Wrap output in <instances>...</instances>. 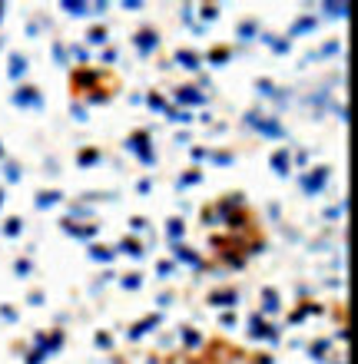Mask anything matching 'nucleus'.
<instances>
[{"mask_svg": "<svg viewBox=\"0 0 358 364\" xmlns=\"http://www.w3.org/2000/svg\"><path fill=\"white\" fill-rule=\"evenodd\" d=\"M179 232H183V225H179V222H169V235H173V239H179Z\"/></svg>", "mask_w": 358, "mask_h": 364, "instance_id": "19", "label": "nucleus"}, {"mask_svg": "<svg viewBox=\"0 0 358 364\" xmlns=\"http://www.w3.org/2000/svg\"><path fill=\"white\" fill-rule=\"evenodd\" d=\"M120 249H123V252H133V255H139V245H136V242H123Z\"/></svg>", "mask_w": 358, "mask_h": 364, "instance_id": "16", "label": "nucleus"}, {"mask_svg": "<svg viewBox=\"0 0 358 364\" xmlns=\"http://www.w3.org/2000/svg\"><path fill=\"white\" fill-rule=\"evenodd\" d=\"M10 63H14V67H10V77H20V70H27V63H23L20 57H14Z\"/></svg>", "mask_w": 358, "mask_h": 364, "instance_id": "15", "label": "nucleus"}, {"mask_svg": "<svg viewBox=\"0 0 358 364\" xmlns=\"http://www.w3.org/2000/svg\"><path fill=\"white\" fill-rule=\"evenodd\" d=\"M80 163H83V166H90V163H97V153H83V156H80Z\"/></svg>", "mask_w": 358, "mask_h": 364, "instance_id": "20", "label": "nucleus"}, {"mask_svg": "<svg viewBox=\"0 0 358 364\" xmlns=\"http://www.w3.org/2000/svg\"><path fill=\"white\" fill-rule=\"evenodd\" d=\"M213 305H236V291H219V295L209 298Z\"/></svg>", "mask_w": 358, "mask_h": 364, "instance_id": "11", "label": "nucleus"}, {"mask_svg": "<svg viewBox=\"0 0 358 364\" xmlns=\"http://www.w3.org/2000/svg\"><path fill=\"white\" fill-rule=\"evenodd\" d=\"M20 232V219H10V225H7V235H17Z\"/></svg>", "mask_w": 358, "mask_h": 364, "instance_id": "17", "label": "nucleus"}, {"mask_svg": "<svg viewBox=\"0 0 358 364\" xmlns=\"http://www.w3.org/2000/svg\"><path fill=\"white\" fill-rule=\"evenodd\" d=\"M325 179H329V169H319V173L305 176V192H319L325 186Z\"/></svg>", "mask_w": 358, "mask_h": 364, "instance_id": "4", "label": "nucleus"}, {"mask_svg": "<svg viewBox=\"0 0 358 364\" xmlns=\"http://www.w3.org/2000/svg\"><path fill=\"white\" fill-rule=\"evenodd\" d=\"M176 100H179V103H206V96L196 93V87H183L176 93Z\"/></svg>", "mask_w": 358, "mask_h": 364, "instance_id": "6", "label": "nucleus"}, {"mask_svg": "<svg viewBox=\"0 0 358 364\" xmlns=\"http://www.w3.org/2000/svg\"><path fill=\"white\" fill-rule=\"evenodd\" d=\"M90 40H93V43H103V40H107V33H103V30H93V33H90Z\"/></svg>", "mask_w": 358, "mask_h": 364, "instance_id": "18", "label": "nucleus"}, {"mask_svg": "<svg viewBox=\"0 0 358 364\" xmlns=\"http://www.w3.org/2000/svg\"><path fill=\"white\" fill-rule=\"evenodd\" d=\"M0 205H4V192H0Z\"/></svg>", "mask_w": 358, "mask_h": 364, "instance_id": "21", "label": "nucleus"}, {"mask_svg": "<svg viewBox=\"0 0 358 364\" xmlns=\"http://www.w3.org/2000/svg\"><path fill=\"white\" fill-rule=\"evenodd\" d=\"M325 10H329L332 17H345V14H349V4H329Z\"/></svg>", "mask_w": 358, "mask_h": 364, "instance_id": "12", "label": "nucleus"}, {"mask_svg": "<svg viewBox=\"0 0 358 364\" xmlns=\"http://www.w3.org/2000/svg\"><path fill=\"white\" fill-rule=\"evenodd\" d=\"M17 103L20 106H40V96L27 87V90H20V93H17Z\"/></svg>", "mask_w": 358, "mask_h": 364, "instance_id": "9", "label": "nucleus"}, {"mask_svg": "<svg viewBox=\"0 0 358 364\" xmlns=\"http://www.w3.org/2000/svg\"><path fill=\"white\" fill-rule=\"evenodd\" d=\"M252 335H256V338H269V341H272V338H275V335H272V331H269V325H265V321H259V318L252 321Z\"/></svg>", "mask_w": 358, "mask_h": 364, "instance_id": "10", "label": "nucleus"}, {"mask_svg": "<svg viewBox=\"0 0 358 364\" xmlns=\"http://www.w3.org/2000/svg\"><path fill=\"white\" fill-rule=\"evenodd\" d=\"M153 325H156V318H146L143 325L136 328V331H133V335H130V338H139V335H146V331H149V328H153Z\"/></svg>", "mask_w": 358, "mask_h": 364, "instance_id": "14", "label": "nucleus"}, {"mask_svg": "<svg viewBox=\"0 0 358 364\" xmlns=\"http://www.w3.org/2000/svg\"><path fill=\"white\" fill-rule=\"evenodd\" d=\"M249 123L256 126L259 133H265V136H282V126L272 123V119H256V116H249Z\"/></svg>", "mask_w": 358, "mask_h": 364, "instance_id": "3", "label": "nucleus"}, {"mask_svg": "<svg viewBox=\"0 0 358 364\" xmlns=\"http://www.w3.org/2000/svg\"><path fill=\"white\" fill-rule=\"evenodd\" d=\"M176 63H179V67H186V70H199V57H196V53H189V50H186V53H176Z\"/></svg>", "mask_w": 358, "mask_h": 364, "instance_id": "7", "label": "nucleus"}, {"mask_svg": "<svg viewBox=\"0 0 358 364\" xmlns=\"http://www.w3.org/2000/svg\"><path fill=\"white\" fill-rule=\"evenodd\" d=\"M0 17H4V7H0Z\"/></svg>", "mask_w": 358, "mask_h": 364, "instance_id": "22", "label": "nucleus"}, {"mask_svg": "<svg viewBox=\"0 0 358 364\" xmlns=\"http://www.w3.org/2000/svg\"><path fill=\"white\" fill-rule=\"evenodd\" d=\"M176 259H183V262H189V265H199V259H196L193 252H186L183 245H179V249H176Z\"/></svg>", "mask_w": 358, "mask_h": 364, "instance_id": "13", "label": "nucleus"}, {"mask_svg": "<svg viewBox=\"0 0 358 364\" xmlns=\"http://www.w3.org/2000/svg\"><path fill=\"white\" fill-rule=\"evenodd\" d=\"M126 149L139 156V159H143L146 166L156 163V153L149 149V136H146V133H133V136H130V139H126Z\"/></svg>", "mask_w": 358, "mask_h": 364, "instance_id": "1", "label": "nucleus"}, {"mask_svg": "<svg viewBox=\"0 0 358 364\" xmlns=\"http://www.w3.org/2000/svg\"><path fill=\"white\" fill-rule=\"evenodd\" d=\"M156 33H149V30H143L139 37H136V47H139V53H149V50H156Z\"/></svg>", "mask_w": 358, "mask_h": 364, "instance_id": "5", "label": "nucleus"}, {"mask_svg": "<svg viewBox=\"0 0 358 364\" xmlns=\"http://www.w3.org/2000/svg\"><path fill=\"white\" fill-rule=\"evenodd\" d=\"M272 166H275V173H279V176H285V173H289V153H285V149H282V153H275V156H272Z\"/></svg>", "mask_w": 358, "mask_h": 364, "instance_id": "8", "label": "nucleus"}, {"mask_svg": "<svg viewBox=\"0 0 358 364\" xmlns=\"http://www.w3.org/2000/svg\"><path fill=\"white\" fill-rule=\"evenodd\" d=\"M63 10L73 14V17H87V14H100V10H107V4H73V0H63Z\"/></svg>", "mask_w": 358, "mask_h": 364, "instance_id": "2", "label": "nucleus"}]
</instances>
